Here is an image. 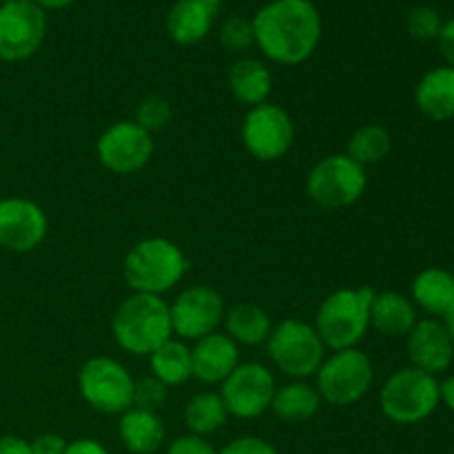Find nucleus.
I'll use <instances>...</instances> for the list:
<instances>
[{
    "instance_id": "nucleus-1",
    "label": "nucleus",
    "mask_w": 454,
    "mask_h": 454,
    "mask_svg": "<svg viewBox=\"0 0 454 454\" xmlns=\"http://www.w3.org/2000/svg\"><path fill=\"white\" fill-rule=\"evenodd\" d=\"M251 22L255 44L278 65H301L322 40V16L310 0H270Z\"/></svg>"
},
{
    "instance_id": "nucleus-2",
    "label": "nucleus",
    "mask_w": 454,
    "mask_h": 454,
    "mask_svg": "<svg viewBox=\"0 0 454 454\" xmlns=\"http://www.w3.org/2000/svg\"><path fill=\"white\" fill-rule=\"evenodd\" d=\"M111 335L124 353L149 357L173 337L171 306L158 295L133 293L115 310Z\"/></svg>"
},
{
    "instance_id": "nucleus-3",
    "label": "nucleus",
    "mask_w": 454,
    "mask_h": 454,
    "mask_svg": "<svg viewBox=\"0 0 454 454\" xmlns=\"http://www.w3.org/2000/svg\"><path fill=\"white\" fill-rule=\"evenodd\" d=\"M189 260L176 242L167 238H146L129 248L122 264L124 282L133 293L162 297L182 282Z\"/></svg>"
},
{
    "instance_id": "nucleus-4",
    "label": "nucleus",
    "mask_w": 454,
    "mask_h": 454,
    "mask_svg": "<svg viewBox=\"0 0 454 454\" xmlns=\"http://www.w3.org/2000/svg\"><path fill=\"white\" fill-rule=\"evenodd\" d=\"M375 291L368 286L340 288L319 304L315 331L326 348H357L371 328V304Z\"/></svg>"
},
{
    "instance_id": "nucleus-5",
    "label": "nucleus",
    "mask_w": 454,
    "mask_h": 454,
    "mask_svg": "<svg viewBox=\"0 0 454 454\" xmlns=\"http://www.w3.org/2000/svg\"><path fill=\"white\" fill-rule=\"evenodd\" d=\"M439 403L437 377L415 366L395 371L380 393L381 412L399 426L421 424L437 411Z\"/></svg>"
},
{
    "instance_id": "nucleus-6",
    "label": "nucleus",
    "mask_w": 454,
    "mask_h": 454,
    "mask_svg": "<svg viewBox=\"0 0 454 454\" xmlns=\"http://www.w3.org/2000/svg\"><path fill=\"white\" fill-rule=\"evenodd\" d=\"M366 168L346 153L326 155L310 168L306 177V193L317 207L326 211L348 208L366 193Z\"/></svg>"
},
{
    "instance_id": "nucleus-7",
    "label": "nucleus",
    "mask_w": 454,
    "mask_h": 454,
    "mask_svg": "<svg viewBox=\"0 0 454 454\" xmlns=\"http://www.w3.org/2000/svg\"><path fill=\"white\" fill-rule=\"evenodd\" d=\"M315 377V388L322 402L344 408L366 397L375 380V371L371 357L364 350L346 348L335 350L331 357L324 359Z\"/></svg>"
},
{
    "instance_id": "nucleus-8",
    "label": "nucleus",
    "mask_w": 454,
    "mask_h": 454,
    "mask_svg": "<svg viewBox=\"0 0 454 454\" xmlns=\"http://www.w3.org/2000/svg\"><path fill=\"white\" fill-rule=\"evenodd\" d=\"M266 346L275 366L293 380L313 377L326 359V346L315 326L301 319H284L273 326Z\"/></svg>"
},
{
    "instance_id": "nucleus-9",
    "label": "nucleus",
    "mask_w": 454,
    "mask_h": 454,
    "mask_svg": "<svg viewBox=\"0 0 454 454\" xmlns=\"http://www.w3.org/2000/svg\"><path fill=\"white\" fill-rule=\"evenodd\" d=\"M78 393L96 412L122 415L133 408L136 380L115 359L91 357L78 372Z\"/></svg>"
},
{
    "instance_id": "nucleus-10",
    "label": "nucleus",
    "mask_w": 454,
    "mask_h": 454,
    "mask_svg": "<svg viewBox=\"0 0 454 454\" xmlns=\"http://www.w3.org/2000/svg\"><path fill=\"white\" fill-rule=\"evenodd\" d=\"M242 142L255 160L275 162L293 149L295 124L286 109L264 102L248 109L242 122Z\"/></svg>"
},
{
    "instance_id": "nucleus-11",
    "label": "nucleus",
    "mask_w": 454,
    "mask_h": 454,
    "mask_svg": "<svg viewBox=\"0 0 454 454\" xmlns=\"http://www.w3.org/2000/svg\"><path fill=\"white\" fill-rule=\"evenodd\" d=\"M275 390V375L257 362L239 364L220 384V397L226 412L238 419H257L270 411Z\"/></svg>"
},
{
    "instance_id": "nucleus-12",
    "label": "nucleus",
    "mask_w": 454,
    "mask_h": 454,
    "mask_svg": "<svg viewBox=\"0 0 454 454\" xmlns=\"http://www.w3.org/2000/svg\"><path fill=\"white\" fill-rule=\"evenodd\" d=\"M47 35V13L31 0L0 4V60L20 62L34 56Z\"/></svg>"
},
{
    "instance_id": "nucleus-13",
    "label": "nucleus",
    "mask_w": 454,
    "mask_h": 454,
    "mask_svg": "<svg viewBox=\"0 0 454 454\" xmlns=\"http://www.w3.org/2000/svg\"><path fill=\"white\" fill-rule=\"evenodd\" d=\"M155 140L136 120L115 122L98 137L96 155L106 171L115 176H133L151 162Z\"/></svg>"
},
{
    "instance_id": "nucleus-14",
    "label": "nucleus",
    "mask_w": 454,
    "mask_h": 454,
    "mask_svg": "<svg viewBox=\"0 0 454 454\" xmlns=\"http://www.w3.org/2000/svg\"><path fill=\"white\" fill-rule=\"evenodd\" d=\"M171 326L173 335L182 341H198L202 337L217 333L224 322V300L211 286H191L173 300Z\"/></svg>"
},
{
    "instance_id": "nucleus-15",
    "label": "nucleus",
    "mask_w": 454,
    "mask_h": 454,
    "mask_svg": "<svg viewBox=\"0 0 454 454\" xmlns=\"http://www.w3.org/2000/svg\"><path fill=\"white\" fill-rule=\"evenodd\" d=\"M49 233L47 213L27 198L0 200V247L13 253H31Z\"/></svg>"
},
{
    "instance_id": "nucleus-16",
    "label": "nucleus",
    "mask_w": 454,
    "mask_h": 454,
    "mask_svg": "<svg viewBox=\"0 0 454 454\" xmlns=\"http://www.w3.org/2000/svg\"><path fill=\"white\" fill-rule=\"evenodd\" d=\"M406 348L412 366L433 377L446 372L454 362L452 337L437 317L419 319L406 335Z\"/></svg>"
},
{
    "instance_id": "nucleus-17",
    "label": "nucleus",
    "mask_w": 454,
    "mask_h": 454,
    "mask_svg": "<svg viewBox=\"0 0 454 454\" xmlns=\"http://www.w3.org/2000/svg\"><path fill=\"white\" fill-rule=\"evenodd\" d=\"M191 364L200 384L220 386L239 366V346L226 333H211L195 341Z\"/></svg>"
},
{
    "instance_id": "nucleus-18",
    "label": "nucleus",
    "mask_w": 454,
    "mask_h": 454,
    "mask_svg": "<svg viewBox=\"0 0 454 454\" xmlns=\"http://www.w3.org/2000/svg\"><path fill=\"white\" fill-rule=\"evenodd\" d=\"M415 105L433 122H448L454 118V69L434 67L421 75L415 87Z\"/></svg>"
},
{
    "instance_id": "nucleus-19",
    "label": "nucleus",
    "mask_w": 454,
    "mask_h": 454,
    "mask_svg": "<svg viewBox=\"0 0 454 454\" xmlns=\"http://www.w3.org/2000/svg\"><path fill=\"white\" fill-rule=\"evenodd\" d=\"M215 4L202 0H177L167 16L168 38L182 47L202 43L215 20Z\"/></svg>"
},
{
    "instance_id": "nucleus-20",
    "label": "nucleus",
    "mask_w": 454,
    "mask_h": 454,
    "mask_svg": "<svg viewBox=\"0 0 454 454\" xmlns=\"http://www.w3.org/2000/svg\"><path fill=\"white\" fill-rule=\"evenodd\" d=\"M419 322L411 297L397 291L375 293L371 304V328L386 337H406Z\"/></svg>"
},
{
    "instance_id": "nucleus-21",
    "label": "nucleus",
    "mask_w": 454,
    "mask_h": 454,
    "mask_svg": "<svg viewBox=\"0 0 454 454\" xmlns=\"http://www.w3.org/2000/svg\"><path fill=\"white\" fill-rule=\"evenodd\" d=\"M229 89L239 105H247L248 109L269 102L273 91V75L269 67L257 58H239L229 69Z\"/></svg>"
},
{
    "instance_id": "nucleus-22",
    "label": "nucleus",
    "mask_w": 454,
    "mask_h": 454,
    "mask_svg": "<svg viewBox=\"0 0 454 454\" xmlns=\"http://www.w3.org/2000/svg\"><path fill=\"white\" fill-rule=\"evenodd\" d=\"M412 304L433 317H443L454 304V275L446 269L430 266L412 279Z\"/></svg>"
},
{
    "instance_id": "nucleus-23",
    "label": "nucleus",
    "mask_w": 454,
    "mask_h": 454,
    "mask_svg": "<svg viewBox=\"0 0 454 454\" xmlns=\"http://www.w3.org/2000/svg\"><path fill=\"white\" fill-rule=\"evenodd\" d=\"M120 439L133 454H153L164 443L167 430L155 412L142 408H129L120 417Z\"/></svg>"
},
{
    "instance_id": "nucleus-24",
    "label": "nucleus",
    "mask_w": 454,
    "mask_h": 454,
    "mask_svg": "<svg viewBox=\"0 0 454 454\" xmlns=\"http://www.w3.org/2000/svg\"><path fill=\"white\" fill-rule=\"evenodd\" d=\"M149 366L155 380L167 388L184 386L193 377V364H191V348L186 341L171 337L164 341L155 353L149 355Z\"/></svg>"
},
{
    "instance_id": "nucleus-25",
    "label": "nucleus",
    "mask_w": 454,
    "mask_h": 454,
    "mask_svg": "<svg viewBox=\"0 0 454 454\" xmlns=\"http://www.w3.org/2000/svg\"><path fill=\"white\" fill-rule=\"evenodd\" d=\"M319 406H322V397H319L317 388L306 384V381L295 380L293 384H286L275 390L270 411L282 421L301 424V421L313 419L319 412Z\"/></svg>"
},
{
    "instance_id": "nucleus-26",
    "label": "nucleus",
    "mask_w": 454,
    "mask_h": 454,
    "mask_svg": "<svg viewBox=\"0 0 454 454\" xmlns=\"http://www.w3.org/2000/svg\"><path fill=\"white\" fill-rule=\"evenodd\" d=\"M226 335L242 346H260L269 341L273 322L270 315L257 304H238L224 315Z\"/></svg>"
},
{
    "instance_id": "nucleus-27",
    "label": "nucleus",
    "mask_w": 454,
    "mask_h": 454,
    "mask_svg": "<svg viewBox=\"0 0 454 454\" xmlns=\"http://www.w3.org/2000/svg\"><path fill=\"white\" fill-rule=\"evenodd\" d=\"M229 419L224 402L220 393H198L189 399L184 408V424L191 434L207 437V434L217 433Z\"/></svg>"
},
{
    "instance_id": "nucleus-28",
    "label": "nucleus",
    "mask_w": 454,
    "mask_h": 454,
    "mask_svg": "<svg viewBox=\"0 0 454 454\" xmlns=\"http://www.w3.org/2000/svg\"><path fill=\"white\" fill-rule=\"evenodd\" d=\"M390 149H393V137H390L388 129L381 124H364L350 136L346 155L366 168L388 158Z\"/></svg>"
},
{
    "instance_id": "nucleus-29",
    "label": "nucleus",
    "mask_w": 454,
    "mask_h": 454,
    "mask_svg": "<svg viewBox=\"0 0 454 454\" xmlns=\"http://www.w3.org/2000/svg\"><path fill=\"white\" fill-rule=\"evenodd\" d=\"M173 118V109L168 105V100L160 96H149L137 105L136 111V122L140 124L145 131H149L153 136L155 131H162Z\"/></svg>"
},
{
    "instance_id": "nucleus-30",
    "label": "nucleus",
    "mask_w": 454,
    "mask_h": 454,
    "mask_svg": "<svg viewBox=\"0 0 454 454\" xmlns=\"http://www.w3.org/2000/svg\"><path fill=\"white\" fill-rule=\"evenodd\" d=\"M442 27V16L433 7H415L406 16V29L415 40H437Z\"/></svg>"
},
{
    "instance_id": "nucleus-31",
    "label": "nucleus",
    "mask_w": 454,
    "mask_h": 454,
    "mask_svg": "<svg viewBox=\"0 0 454 454\" xmlns=\"http://www.w3.org/2000/svg\"><path fill=\"white\" fill-rule=\"evenodd\" d=\"M220 43L231 51H247L255 44L253 22L242 16H233L220 27Z\"/></svg>"
},
{
    "instance_id": "nucleus-32",
    "label": "nucleus",
    "mask_w": 454,
    "mask_h": 454,
    "mask_svg": "<svg viewBox=\"0 0 454 454\" xmlns=\"http://www.w3.org/2000/svg\"><path fill=\"white\" fill-rule=\"evenodd\" d=\"M168 388L160 384L155 377H146V380L136 381V393H133V408H142V411L155 412L164 402H167Z\"/></svg>"
},
{
    "instance_id": "nucleus-33",
    "label": "nucleus",
    "mask_w": 454,
    "mask_h": 454,
    "mask_svg": "<svg viewBox=\"0 0 454 454\" xmlns=\"http://www.w3.org/2000/svg\"><path fill=\"white\" fill-rule=\"evenodd\" d=\"M217 454H279L273 443L260 437H239L231 442L229 446Z\"/></svg>"
},
{
    "instance_id": "nucleus-34",
    "label": "nucleus",
    "mask_w": 454,
    "mask_h": 454,
    "mask_svg": "<svg viewBox=\"0 0 454 454\" xmlns=\"http://www.w3.org/2000/svg\"><path fill=\"white\" fill-rule=\"evenodd\" d=\"M167 454H217V452L204 437H198V434H184V437H177L176 442L168 446Z\"/></svg>"
},
{
    "instance_id": "nucleus-35",
    "label": "nucleus",
    "mask_w": 454,
    "mask_h": 454,
    "mask_svg": "<svg viewBox=\"0 0 454 454\" xmlns=\"http://www.w3.org/2000/svg\"><path fill=\"white\" fill-rule=\"evenodd\" d=\"M67 442L56 433H44L31 442V454H65Z\"/></svg>"
},
{
    "instance_id": "nucleus-36",
    "label": "nucleus",
    "mask_w": 454,
    "mask_h": 454,
    "mask_svg": "<svg viewBox=\"0 0 454 454\" xmlns=\"http://www.w3.org/2000/svg\"><path fill=\"white\" fill-rule=\"evenodd\" d=\"M437 43H439V51H442V56L446 58L448 67H452L454 69V18H450L448 22H443Z\"/></svg>"
},
{
    "instance_id": "nucleus-37",
    "label": "nucleus",
    "mask_w": 454,
    "mask_h": 454,
    "mask_svg": "<svg viewBox=\"0 0 454 454\" xmlns=\"http://www.w3.org/2000/svg\"><path fill=\"white\" fill-rule=\"evenodd\" d=\"M65 454H109L106 448L96 439H75V442L67 443Z\"/></svg>"
},
{
    "instance_id": "nucleus-38",
    "label": "nucleus",
    "mask_w": 454,
    "mask_h": 454,
    "mask_svg": "<svg viewBox=\"0 0 454 454\" xmlns=\"http://www.w3.org/2000/svg\"><path fill=\"white\" fill-rule=\"evenodd\" d=\"M0 454H31V443L22 437L4 434L0 437Z\"/></svg>"
},
{
    "instance_id": "nucleus-39",
    "label": "nucleus",
    "mask_w": 454,
    "mask_h": 454,
    "mask_svg": "<svg viewBox=\"0 0 454 454\" xmlns=\"http://www.w3.org/2000/svg\"><path fill=\"white\" fill-rule=\"evenodd\" d=\"M439 402L446 403L448 411L454 412V375H450L448 380H443L442 384H439Z\"/></svg>"
},
{
    "instance_id": "nucleus-40",
    "label": "nucleus",
    "mask_w": 454,
    "mask_h": 454,
    "mask_svg": "<svg viewBox=\"0 0 454 454\" xmlns=\"http://www.w3.org/2000/svg\"><path fill=\"white\" fill-rule=\"evenodd\" d=\"M31 3L38 4L40 9H62V7H69V4H74L75 0H31Z\"/></svg>"
},
{
    "instance_id": "nucleus-41",
    "label": "nucleus",
    "mask_w": 454,
    "mask_h": 454,
    "mask_svg": "<svg viewBox=\"0 0 454 454\" xmlns=\"http://www.w3.org/2000/svg\"><path fill=\"white\" fill-rule=\"evenodd\" d=\"M443 324H446L448 333H450V337H452V344H454V304L448 309V313L443 315Z\"/></svg>"
},
{
    "instance_id": "nucleus-42",
    "label": "nucleus",
    "mask_w": 454,
    "mask_h": 454,
    "mask_svg": "<svg viewBox=\"0 0 454 454\" xmlns=\"http://www.w3.org/2000/svg\"><path fill=\"white\" fill-rule=\"evenodd\" d=\"M202 3H208V4H215V7H217V4H220V3H222V0H202Z\"/></svg>"
},
{
    "instance_id": "nucleus-43",
    "label": "nucleus",
    "mask_w": 454,
    "mask_h": 454,
    "mask_svg": "<svg viewBox=\"0 0 454 454\" xmlns=\"http://www.w3.org/2000/svg\"><path fill=\"white\" fill-rule=\"evenodd\" d=\"M0 3H12V0H0Z\"/></svg>"
}]
</instances>
